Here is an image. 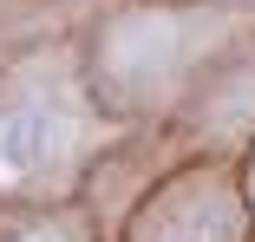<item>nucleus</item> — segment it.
I'll return each mask as SVG.
<instances>
[{
	"instance_id": "3",
	"label": "nucleus",
	"mask_w": 255,
	"mask_h": 242,
	"mask_svg": "<svg viewBox=\"0 0 255 242\" xmlns=\"http://www.w3.org/2000/svg\"><path fill=\"white\" fill-rule=\"evenodd\" d=\"M20 242H66V236H59V229H26Z\"/></svg>"
},
{
	"instance_id": "2",
	"label": "nucleus",
	"mask_w": 255,
	"mask_h": 242,
	"mask_svg": "<svg viewBox=\"0 0 255 242\" xmlns=\"http://www.w3.org/2000/svg\"><path fill=\"white\" fill-rule=\"evenodd\" d=\"M157 242H236V210L229 203H190V210H177L164 229H157Z\"/></svg>"
},
{
	"instance_id": "1",
	"label": "nucleus",
	"mask_w": 255,
	"mask_h": 242,
	"mask_svg": "<svg viewBox=\"0 0 255 242\" xmlns=\"http://www.w3.org/2000/svg\"><path fill=\"white\" fill-rule=\"evenodd\" d=\"M59 144H66V118L46 105V99L7 105V112H0V183L39 177L46 164L59 157Z\"/></svg>"
}]
</instances>
